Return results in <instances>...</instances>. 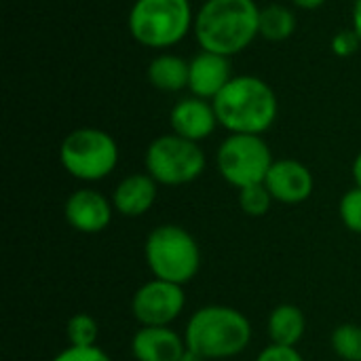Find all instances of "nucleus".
I'll return each mask as SVG.
<instances>
[{
    "mask_svg": "<svg viewBox=\"0 0 361 361\" xmlns=\"http://www.w3.org/2000/svg\"><path fill=\"white\" fill-rule=\"evenodd\" d=\"M220 127L228 133H267L279 114V99L273 87L254 74H237L214 97Z\"/></svg>",
    "mask_w": 361,
    "mask_h": 361,
    "instance_id": "obj_2",
    "label": "nucleus"
},
{
    "mask_svg": "<svg viewBox=\"0 0 361 361\" xmlns=\"http://www.w3.org/2000/svg\"><path fill=\"white\" fill-rule=\"evenodd\" d=\"M273 201L275 199L264 184H254V186H245L239 190V207L243 209V214L252 218L267 216Z\"/></svg>",
    "mask_w": 361,
    "mask_h": 361,
    "instance_id": "obj_21",
    "label": "nucleus"
},
{
    "mask_svg": "<svg viewBox=\"0 0 361 361\" xmlns=\"http://www.w3.org/2000/svg\"><path fill=\"white\" fill-rule=\"evenodd\" d=\"M258 17L260 6L254 0H205L195 13L192 34L201 51L233 57L260 36Z\"/></svg>",
    "mask_w": 361,
    "mask_h": 361,
    "instance_id": "obj_1",
    "label": "nucleus"
},
{
    "mask_svg": "<svg viewBox=\"0 0 361 361\" xmlns=\"http://www.w3.org/2000/svg\"><path fill=\"white\" fill-rule=\"evenodd\" d=\"M269 338L273 345L281 347H296L307 330L305 313L294 305H279L269 315Z\"/></svg>",
    "mask_w": 361,
    "mask_h": 361,
    "instance_id": "obj_17",
    "label": "nucleus"
},
{
    "mask_svg": "<svg viewBox=\"0 0 361 361\" xmlns=\"http://www.w3.org/2000/svg\"><path fill=\"white\" fill-rule=\"evenodd\" d=\"M180 361H205V360H203V357H199L197 353H192V351L188 349V351L184 353V357H182Z\"/></svg>",
    "mask_w": 361,
    "mask_h": 361,
    "instance_id": "obj_29",
    "label": "nucleus"
},
{
    "mask_svg": "<svg viewBox=\"0 0 361 361\" xmlns=\"http://www.w3.org/2000/svg\"><path fill=\"white\" fill-rule=\"evenodd\" d=\"M353 180H355V186L361 188V150L360 154L355 157V161H353Z\"/></svg>",
    "mask_w": 361,
    "mask_h": 361,
    "instance_id": "obj_28",
    "label": "nucleus"
},
{
    "mask_svg": "<svg viewBox=\"0 0 361 361\" xmlns=\"http://www.w3.org/2000/svg\"><path fill=\"white\" fill-rule=\"evenodd\" d=\"M186 307V294L182 286L163 279H150L135 290L131 300V313L142 328H163L173 324Z\"/></svg>",
    "mask_w": 361,
    "mask_h": 361,
    "instance_id": "obj_9",
    "label": "nucleus"
},
{
    "mask_svg": "<svg viewBox=\"0 0 361 361\" xmlns=\"http://www.w3.org/2000/svg\"><path fill=\"white\" fill-rule=\"evenodd\" d=\"M264 186L275 201L286 205L305 203L315 188L311 169L296 159H277L267 173Z\"/></svg>",
    "mask_w": 361,
    "mask_h": 361,
    "instance_id": "obj_10",
    "label": "nucleus"
},
{
    "mask_svg": "<svg viewBox=\"0 0 361 361\" xmlns=\"http://www.w3.org/2000/svg\"><path fill=\"white\" fill-rule=\"evenodd\" d=\"M186 351V341L169 326L140 328L131 338V353L137 361H180Z\"/></svg>",
    "mask_w": 361,
    "mask_h": 361,
    "instance_id": "obj_14",
    "label": "nucleus"
},
{
    "mask_svg": "<svg viewBox=\"0 0 361 361\" xmlns=\"http://www.w3.org/2000/svg\"><path fill=\"white\" fill-rule=\"evenodd\" d=\"M148 82L163 93H180L188 89V61L176 53H159L146 68Z\"/></svg>",
    "mask_w": 361,
    "mask_h": 361,
    "instance_id": "obj_16",
    "label": "nucleus"
},
{
    "mask_svg": "<svg viewBox=\"0 0 361 361\" xmlns=\"http://www.w3.org/2000/svg\"><path fill=\"white\" fill-rule=\"evenodd\" d=\"M144 258L157 279L184 286L201 269V250L195 237L178 224H161L146 237Z\"/></svg>",
    "mask_w": 361,
    "mask_h": 361,
    "instance_id": "obj_5",
    "label": "nucleus"
},
{
    "mask_svg": "<svg viewBox=\"0 0 361 361\" xmlns=\"http://www.w3.org/2000/svg\"><path fill=\"white\" fill-rule=\"evenodd\" d=\"M169 125H171V133L199 144L207 140L220 123L212 102L188 95L171 106Z\"/></svg>",
    "mask_w": 361,
    "mask_h": 361,
    "instance_id": "obj_12",
    "label": "nucleus"
},
{
    "mask_svg": "<svg viewBox=\"0 0 361 361\" xmlns=\"http://www.w3.org/2000/svg\"><path fill=\"white\" fill-rule=\"evenodd\" d=\"M233 66L231 57L199 51L188 61V91L195 97L214 102V97L233 80Z\"/></svg>",
    "mask_w": 361,
    "mask_h": 361,
    "instance_id": "obj_13",
    "label": "nucleus"
},
{
    "mask_svg": "<svg viewBox=\"0 0 361 361\" xmlns=\"http://www.w3.org/2000/svg\"><path fill=\"white\" fill-rule=\"evenodd\" d=\"M207 159L197 142L165 133L152 140L144 154L146 173L163 186H184L199 180L205 171Z\"/></svg>",
    "mask_w": 361,
    "mask_h": 361,
    "instance_id": "obj_7",
    "label": "nucleus"
},
{
    "mask_svg": "<svg viewBox=\"0 0 361 361\" xmlns=\"http://www.w3.org/2000/svg\"><path fill=\"white\" fill-rule=\"evenodd\" d=\"M256 361H305V357L296 351V347L269 345L258 353Z\"/></svg>",
    "mask_w": 361,
    "mask_h": 361,
    "instance_id": "obj_25",
    "label": "nucleus"
},
{
    "mask_svg": "<svg viewBox=\"0 0 361 361\" xmlns=\"http://www.w3.org/2000/svg\"><path fill=\"white\" fill-rule=\"evenodd\" d=\"M186 347L205 361L235 357L250 347V319L224 305H209L192 313L184 334Z\"/></svg>",
    "mask_w": 361,
    "mask_h": 361,
    "instance_id": "obj_3",
    "label": "nucleus"
},
{
    "mask_svg": "<svg viewBox=\"0 0 361 361\" xmlns=\"http://www.w3.org/2000/svg\"><path fill=\"white\" fill-rule=\"evenodd\" d=\"M159 195V184L154 182L152 176L144 173H131L123 178L114 192H112V205L121 216L127 218H137L144 216L157 201Z\"/></svg>",
    "mask_w": 361,
    "mask_h": 361,
    "instance_id": "obj_15",
    "label": "nucleus"
},
{
    "mask_svg": "<svg viewBox=\"0 0 361 361\" xmlns=\"http://www.w3.org/2000/svg\"><path fill=\"white\" fill-rule=\"evenodd\" d=\"M361 47V40L360 36L353 32V27H349V30H341L334 38H332V42H330V49H332V53L334 55H338V57H351L353 53H357Z\"/></svg>",
    "mask_w": 361,
    "mask_h": 361,
    "instance_id": "obj_23",
    "label": "nucleus"
},
{
    "mask_svg": "<svg viewBox=\"0 0 361 361\" xmlns=\"http://www.w3.org/2000/svg\"><path fill=\"white\" fill-rule=\"evenodd\" d=\"M59 163L80 182H99L116 169L118 144L104 129L80 127L61 140Z\"/></svg>",
    "mask_w": 361,
    "mask_h": 361,
    "instance_id": "obj_6",
    "label": "nucleus"
},
{
    "mask_svg": "<svg viewBox=\"0 0 361 361\" xmlns=\"http://www.w3.org/2000/svg\"><path fill=\"white\" fill-rule=\"evenodd\" d=\"M51 361H112L99 347H68Z\"/></svg>",
    "mask_w": 361,
    "mask_h": 361,
    "instance_id": "obj_24",
    "label": "nucleus"
},
{
    "mask_svg": "<svg viewBox=\"0 0 361 361\" xmlns=\"http://www.w3.org/2000/svg\"><path fill=\"white\" fill-rule=\"evenodd\" d=\"M114 205L108 201L99 190L93 188H78L74 190L63 205V216L68 224L85 235L102 233L112 222Z\"/></svg>",
    "mask_w": 361,
    "mask_h": 361,
    "instance_id": "obj_11",
    "label": "nucleus"
},
{
    "mask_svg": "<svg viewBox=\"0 0 361 361\" xmlns=\"http://www.w3.org/2000/svg\"><path fill=\"white\" fill-rule=\"evenodd\" d=\"M351 27L353 32L360 36L361 40V0L353 2V11H351Z\"/></svg>",
    "mask_w": 361,
    "mask_h": 361,
    "instance_id": "obj_26",
    "label": "nucleus"
},
{
    "mask_svg": "<svg viewBox=\"0 0 361 361\" xmlns=\"http://www.w3.org/2000/svg\"><path fill=\"white\" fill-rule=\"evenodd\" d=\"M66 336L70 347H97L99 326L87 313H76L66 324Z\"/></svg>",
    "mask_w": 361,
    "mask_h": 361,
    "instance_id": "obj_19",
    "label": "nucleus"
},
{
    "mask_svg": "<svg viewBox=\"0 0 361 361\" xmlns=\"http://www.w3.org/2000/svg\"><path fill=\"white\" fill-rule=\"evenodd\" d=\"M332 349L345 361H361V326L343 324L332 332Z\"/></svg>",
    "mask_w": 361,
    "mask_h": 361,
    "instance_id": "obj_20",
    "label": "nucleus"
},
{
    "mask_svg": "<svg viewBox=\"0 0 361 361\" xmlns=\"http://www.w3.org/2000/svg\"><path fill=\"white\" fill-rule=\"evenodd\" d=\"M296 27H298V19L290 6L275 2V4H267L260 8V17H258L260 38L269 42H283L290 36H294Z\"/></svg>",
    "mask_w": 361,
    "mask_h": 361,
    "instance_id": "obj_18",
    "label": "nucleus"
},
{
    "mask_svg": "<svg viewBox=\"0 0 361 361\" xmlns=\"http://www.w3.org/2000/svg\"><path fill=\"white\" fill-rule=\"evenodd\" d=\"M275 159L271 146L262 135L231 133L222 140L216 152V165L220 176L237 190L254 184H264Z\"/></svg>",
    "mask_w": 361,
    "mask_h": 361,
    "instance_id": "obj_8",
    "label": "nucleus"
},
{
    "mask_svg": "<svg viewBox=\"0 0 361 361\" xmlns=\"http://www.w3.org/2000/svg\"><path fill=\"white\" fill-rule=\"evenodd\" d=\"M296 8H302V11H317L322 8L328 0H290Z\"/></svg>",
    "mask_w": 361,
    "mask_h": 361,
    "instance_id": "obj_27",
    "label": "nucleus"
},
{
    "mask_svg": "<svg viewBox=\"0 0 361 361\" xmlns=\"http://www.w3.org/2000/svg\"><path fill=\"white\" fill-rule=\"evenodd\" d=\"M338 214H341V220L343 224L355 233L361 235V188L355 186L351 190H347L341 199V205H338Z\"/></svg>",
    "mask_w": 361,
    "mask_h": 361,
    "instance_id": "obj_22",
    "label": "nucleus"
},
{
    "mask_svg": "<svg viewBox=\"0 0 361 361\" xmlns=\"http://www.w3.org/2000/svg\"><path fill=\"white\" fill-rule=\"evenodd\" d=\"M195 13L190 0H135L127 15V30L137 44L163 53L192 32Z\"/></svg>",
    "mask_w": 361,
    "mask_h": 361,
    "instance_id": "obj_4",
    "label": "nucleus"
}]
</instances>
